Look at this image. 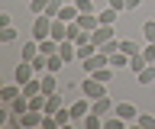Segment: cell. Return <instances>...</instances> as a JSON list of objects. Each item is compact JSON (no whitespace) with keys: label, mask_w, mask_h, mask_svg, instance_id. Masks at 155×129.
<instances>
[{"label":"cell","mask_w":155,"mask_h":129,"mask_svg":"<svg viewBox=\"0 0 155 129\" xmlns=\"http://www.w3.org/2000/svg\"><path fill=\"white\" fill-rule=\"evenodd\" d=\"M107 7H113V10L126 13V0H107Z\"/></svg>","instance_id":"836d02e7"},{"label":"cell","mask_w":155,"mask_h":129,"mask_svg":"<svg viewBox=\"0 0 155 129\" xmlns=\"http://www.w3.org/2000/svg\"><path fill=\"white\" fill-rule=\"evenodd\" d=\"M52 39H55V42H65L68 39V23L65 20H52Z\"/></svg>","instance_id":"8fae6325"},{"label":"cell","mask_w":155,"mask_h":129,"mask_svg":"<svg viewBox=\"0 0 155 129\" xmlns=\"http://www.w3.org/2000/svg\"><path fill=\"white\" fill-rule=\"evenodd\" d=\"M81 65H84V71H87V74H94V71H100V68H107V65H110V55L97 49L94 55H91V58H84Z\"/></svg>","instance_id":"3957f363"},{"label":"cell","mask_w":155,"mask_h":129,"mask_svg":"<svg viewBox=\"0 0 155 129\" xmlns=\"http://www.w3.org/2000/svg\"><path fill=\"white\" fill-rule=\"evenodd\" d=\"M19 55H23V61H32L39 55V39H32V42H26V45H23V52H19Z\"/></svg>","instance_id":"e0dca14e"},{"label":"cell","mask_w":155,"mask_h":129,"mask_svg":"<svg viewBox=\"0 0 155 129\" xmlns=\"http://www.w3.org/2000/svg\"><path fill=\"white\" fill-rule=\"evenodd\" d=\"M39 52H42V55H55V52H58V42L48 36V39H42V42H39Z\"/></svg>","instance_id":"ffe728a7"},{"label":"cell","mask_w":155,"mask_h":129,"mask_svg":"<svg viewBox=\"0 0 155 129\" xmlns=\"http://www.w3.org/2000/svg\"><path fill=\"white\" fill-rule=\"evenodd\" d=\"M39 78H42V94H45V97L58 90V78L52 74V71H45V74H39Z\"/></svg>","instance_id":"30bf717a"},{"label":"cell","mask_w":155,"mask_h":129,"mask_svg":"<svg viewBox=\"0 0 155 129\" xmlns=\"http://www.w3.org/2000/svg\"><path fill=\"white\" fill-rule=\"evenodd\" d=\"M81 94L91 97V100H97V97H104V94H107V84L100 78H94V74H87V78L81 81Z\"/></svg>","instance_id":"6da1fadb"},{"label":"cell","mask_w":155,"mask_h":129,"mask_svg":"<svg viewBox=\"0 0 155 129\" xmlns=\"http://www.w3.org/2000/svg\"><path fill=\"white\" fill-rule=\"evenodd\" d=\"M16 39V29H13V26H3V29H0V42H13Z\"/></svg>","instance_id":"4dcf8cb0"},{"label":"cell","mask_w":155,"mask_h":129,"mask_svg":"<svg viewBox=\"0 0 155 129\" xmlns=\"http://www.w3.org/2000/svg\"><path fill=\"white\" fill-rule=\"evenodd\" d=\"M139 3H142V0H126V13H129V10H136Z\"/></svg>","instance_id":"e575fe53"},{"label":"cell","mask_w":155,"mask_h":129,"mask_svg":"<svg viewBox=\"0 0 155 129\" xmlns=\"http://www.w3.org/2000/svg\"><path fill=\"white\" fill-rule=\"evenodd\" d=\"M142 36H145V42H155V20L142 23Z\"/></svg>","instance_id":"4316f807"},{"label":"cell","mask_w":155,"mask_h":129,"mask_svg":"<svg viewBox=\"0 0 155 129\" xmlns=\"http://www.w3.org/2000/svg\"><path fill=\"white\" fill-rule=\"evenodd\" d=\"M120 52H126V55H136V52H142V49H139L133 39H120Z\"/></svg>","instance_id":"484cf974"},{"label":"cell","mask_w":155,"mask_h":129,"mask_svg":"<svg viewBox=\"0 0 155 129\" xmlns=\"http://www.w3.org/2000/svg\"><path fill=\"white\" fill-rule=\"evenodd\" d=\"M123 126H126V119H120L116 113L113 116H104V129H123Z\"/></svg>","instance_id":"cb8c5ba5"},{"label":"cell","mask_w":155,"mask_h":129,"mask_svg":"<svg viewBox=\"0 0 155 129\" xmlns=\"http://www.w3.org/2000/svg\"><path fill=\"white\" fill-rule=\"evenodd\" d=\"M61 68H65V58H61L58 52H55V55H48V71H52V74H58Z\"/></svg>","instance_id":"603a6c76"},{"label":"cell","mask_w":155,"mask_h":129,"mask_svg":"<svg viewBox=\"0 0 155 129\" xmlns=\"http://www.w3.org/2000/svg\"><path fill=\"white\" fill-rule=\"evenodd\" d=\"M81 126H87V129H100V126H104V116H97V113H87V116L81 119Z\"/></svg>","instance_id":"44dd1931"},{"label":"cell","mask_w":155,"mask_h":129,"mask_svg":"<svg viewBox=\"0 0 155 129\" xmlns=\"http://www.w3.org/2000/svg\"><path fill=\"white\" fill-rule=\"evenodd\" d=\"M26 7H29V13H32V16H39V13H45V7H48V0H29Z\"/></svg>","instance_id":"d4e9b609"},{"label":"cell","mask_w":155,"mask_h":129,"mask_svg":"<svg viewBox=\"0 0 155 129\" xmlns=\"http://www.w3.org/2000/svg\"><path fill=\"white\" fill-rule=\"evenodd\" d=\"M78 13H81V10H78L74 3H71V0H68V3H65V7H61V13H58L55 20H65V23H74V20H78Z\"/></svg>","instance_id":"7c38bea8"},{"label":"cell","mask_w":155,"mask_h":129,"mask_svg":"<svg viewBox=\"0 0 155 129\" xmlns=\"http://www.w3.org/2000/svg\"><path fill=\"white\" fill-rule=\"evenodd\" d=\"M97 16H100V23H107V26H113V23H116V16H120V10H113V7H107V3H104Z\"/></svg>","instance_id":"9a60e30c"},{"label":"cell","mask_w":155,"mask_h":129,"mask_svg":"<svg viewBox=\"0 0 155 129\" xmlns=\"http://www.w3.org/2000/svg\"><path fill=\"white\" fill-rule=\"evenodd\" d=\"M36 74H39V71L32 68V61H23V65L16 68V74H13V81H19V84H26V81H32Z\"/></svg>","instance_id":"9c48e42d"},{"label":"cell","mask_w":155,"mask_h":129,"mask_svg":"<svg viewBox=\"0 0 155 129\" xmlns=\"http://www.w3.org/2000/svg\"><path fill=\"white\" fill-rule=\"evenodd\" d=\"M136 81H139V84H152L155 81V65H145V68L136 74Z\"/></svg>","instance_id":"ac0fdd59"},{"label":"cell","mask_w":155,"mask_h":129,"mask_svg":"<svg viewBox=\"0 0 155 129\" xmlns=\"http://www.w3.org/2000/svg\"><path fill=\"white\" fill-rule=\"evenodd\" d=\"M145 65H149V61H145V55H142V52H136V55H129V68H133L136 74H139V71H142Z\"/></svg>","instance_id":"d6986e66"},{"label":"cell","mask_w":155,"mask_h":129,"mask_svg":"<svg viewBox=\"0 0 155 129\" xmlns=\"http://www.w3.org/2000/svg\"><path fill=\"white\" fill-rule=\"evenodd\" d=\"M136 123H139L142 129H155V116H152V113H139V119H136Z\"/></svg>","instance_id":"f1b7e54d"},{"label":"cell","mask_w":155,"mask_h":129,"mask_svg":"<svg viewBox=\"0 0 155 129\" xmlns=\"http://www.w3.org/2000/svg\"><path fill=\"white\" fill-rule=\"evenodd\" d=\"M142 55H145V61H149V65H155V42H145Z\"/></svg>","instance_id":"d6a6232c"},{"label":"cell","mask_w":155,"mask_h":129,"mask_svg":"<svg viewBox=\"0 0 155 129\" xmlns=\"http://www.w3.org/2000/svg\"><path fill=\"white\" fill-rule=\"evenodd\" d=\"M61 7H65L61 0H48V7H45V16H52V20H55L58 13H61Z\"/></svg>","instance_id":"83f0119b"},{"label":"cell","mask_w":155,"mask_h":129,"mask_svg":"<svg viewBox=\"0 0 155 129\" xmlns=\"http://www.w3.org/2000/svg\"><path fill=\"white\" fill-rule=\"evenodd\" d=\"M81 13H94V0H71Z\"/></svg>","instance_id":"f546056e"},{"label":"cell","mask_w":155,"mask_h":129,"mask_svg":"<svg viewBox=\"0 0 155 129\" xmlns=\"http://www.w3.org/2000/svg\"><path fill=\"white\" fill-rule=\"evenodd\" d=\"M110 39H116V32H113V26H107V23H100V26L91 32V42H94L97 49H100L104 42H110Z\"/></svg>","instance_id":"8992f818"},{"label":"cell","mask_w":155,"mask_h":129,"mask_svg":"<svg viewBox=\"0 0 155 129\" xmlns=\"http://www.w3.org/2000/svg\"><path fill=\"white\" fill-rule=\"evenodd\" d=\"M110 68H113V71L129 68V55H126V52H113V55H110Z\"/></svg>","instance_id":"5bb4252c"},{"label":"cell","mask_w":155,"mask_h":129,"mask_svg":"<svg viewBox=\"0 0 155 129\" xmlns=\"http://www.w3.org/2000/svg\"><path fill=\"white\" fill-rule=\"evenodd\" d=\"M58 107H65V103H61V97H58V90H55V94H48V97H45V113H48V116H55Z\"/></svg>","instance_id":"2e32d148"},{"label":"cell","mask_w":155,"mask_h":129,"mask_svg":"<svg viewBox=\"0 0 155 129\" xmlns=\"http://www.w3.org/2000/svg\"><path fill=\"white\" fill-rule=\"evenodd\" d=\"M113 113H116L120 119H126V123H136V119H139V110H136L133 100H120V103L113 107Z\"/></svg>","instance_id":"5b68a950"},{"label":"cell","mask_w":155,"mask_h":129,"mask_svg":"<svg viewBox=\"0 0 155 129\" xmlns=\"http://www.w3.org/2000/svg\"><path fill=\"white\" fill-rule=\"evenodd\" d=\"M100 3H107V0H100Z\"/></svg>","instance_id":"d590c367"},{"label":"cell","mask_w":155,"mask_h":129,"mask_svg":"<svg viewBox=\"0 0 155 129\" xmlns=\"http://www.w3.org/2000/svg\"><path fill=\"white\" fill-rule=\"evenodd\" d=\"M52 36V16H45V13H39L36 20H32V39H48Z\"/></svg>","instance_id":"7a4b0ae2"},{"label":"cell","mask_w":155,"mask_h":129,"mask_svg":"<svg viewBox=\"0 0 155 129\" xmlns=\"http://www.w3.org/2000/svg\"><path fill=\"white\" fill-rule=\"evenodd\" d=\"M55 123H58V126H74L71 107H58V110H55Z\"/></svg>","instance_id":"4fadbf2b"},{"label":"cell","mask_w":155,"mask_h":129,"mask_svg":"<svg viewBox=\"0 0 155 129\" xmlns=\"http://www.w3.org/2000/svg\"><path fill=\"white\" fill-rule=\"evenodd\" d=\"M113 107H116V100L110 97V94L91 100V113H97V116H110V113H113Z\"/></svg>","instance_id":"277c9868"},{"label":"cell","mask_w":155,"mask_h":129,"mask_svg":"<svg viewBox=\"0 0 155 129\" xmlns=\"http://www.w3.org/2000/svg\"><path fill=\"white\" fill-rule=\"evenodd\" d=\"M19 94H23V84H19V81H13V84H3V87H0V103H13Z\"/></svg>","instance_id":"52a82bcc"},{"label":"cell","mask_w":155,"mask_h":129,"mask_svg":"<svg viewBox=\"0 0 155 129\" xmlns=\"http://www.w3.org/2000/svg\"><path fill=\"white\" fill-rule=\"evenodd\" d=\"M26 3H29V0H26Z\"/></svg>","instance_id":"8d00e7d4"},{"label":"cell","mask_w":155,"mask_h":129,"mask_svg":"<svg viewBox=\"0 0 155 129\" xmlns=\"http://www.w3.org/2000/svg\"><path fill=\"white\" fill-rule=\"evenodd\" d=\"M100 52H107V55H113V52H120V39H110L100 45Z\"/></svg>","instance_id":"1f68e13d"},{"label":"cell","mask_w":155,"mask_h":129,"mask_svg":"<svg viewBox=\"0 0 155 129\" xmlns=\"http://www.w3.org/2000/svg\"><path fill=\"white\" fill-rule=\"evenodd\" d=\"M97 52V45L94 42H84V45H78V61H84V58H91V55H94Z\"/></svg>","instance_id":"7402d4cb"},{"label":"cell","mask_w":155,"mask_h":129,"mask_svg":"<svg viewBox=\"0 0 155 129\" xmlns=\"http://www.w3.org/2000/svg\"><path fill=\"white\" fill-rule=\"evenodd\" d=\"M91 113V97L78 100V103H71V116H74V126H81V119Z\"/></svg>","instance_id":"ba28073f"}]
</instances>
